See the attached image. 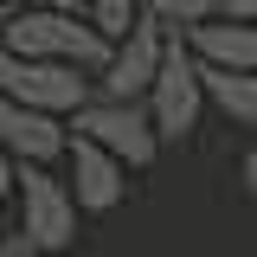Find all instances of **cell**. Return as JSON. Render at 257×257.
I'll list each match as a JSON object with an SVG mask.
<instances>
[{
    "label": "cell",
    "instance_id": "obj_1",
    "mask_svg": "<svg viewBox=\"0 0 257 257\" xmlns=\"http://www.w3.org/2000/svg\"><path fill=\"white\" fill-rule=\"evenodd\" d=\"M7 52H20V58H64V64H84V71H103V64L116 58V39L96 26L90 13H58V7H20V13H7Z\"/></svg>",
    "mask_w": 257,
    "mask_h": 257
},
{
    "label": "cell",
    "instance_id": "obj_2",
    "mask_svg": "<svg viewBox=\"0 0 257 257\" xmlns=\"http://www.w3.org/2000/svg\"><path fill=\"white\" fill-rule=\"evenodd\" d=\"M71 128L90 135V142H103L109 155H122L135 174L155 167V155L167 148V142H161L155 109H148V96H90V103L71 116Z\"/></svg>",
    "mask_w": 257,
    "mask_h": 257
},
{
    "label": "cell",
    "instance_id": "obj_3",
    "mask_svg": "<svg viewBox=\"0 0 257 257\" xmlns=\"http://www.w3.org/2000/svg\"><path fill=\"white\" fill-rule=\"evenodd\" d=\"M0 96L32 103V109H52V116L71 122L96 96V77L84 64H64V58H20V52H7L0 58Z\"/></svg>",
    "mask_w": 257,
    "mask_h": 257
},
{
    "label": "cell",
    "instance_id": "obj_4",
    "mask_svg": "<svg viewBox=\"0 0 257 257\" xmlns=\"http://www.w3.org/2000/svg\"><path fill=\"white\" fill-rule=\"evenodd\" d=\"M148 109H155V122H161V142H187L193 128H199V116L212 109L206 71L193 58L187 32H167V58H161V77H155V90H148Z\"/></svg>",
    "mask_w": 257,
    "mask_h": 257
},
{
    "label": "cell",
    "instance_id": "obj_5",
    "mask_svg": "<svg viewBox=\"0 0 257 257\" xmlns=\"http://www.w3.org/2000/svg\"><path fill=\"white\" fill-rule=\"evenodd\" d=\"M13 199H20V225H26L45 251H71L77 244L84 206H77V193H71V180H64L58 167H13Z\"/></svg>",
    "mask_w": 257,
    "mask_h": 257
},
{
    "label": "cell",
    "instance_id": "obj_6",
    "mask_svg": "<svg viewBox=\"0 0 257 257\" xmlns=\"http://www.w3.org/2000/svg\"><path fill=\"white\" fill-rule=\"evenodd\" d=\"M71 142H77V128L64 122V116L0 96V148H7L13 167H58L71 155Z\"/></svg>",
    "mask_w": 257,
    "mask_h": 257
},
{
    "label": "cell",
    "instance_id": "obj_7",
    "mask_svg": "<svg viewBox=\"0 0 257 257\" xmlns=\"http://www.w3.org/2000/svg\"><path fill=\"white\" fill-rule=\"evenodd\" d=\"M167 32L155 13H142L128 39H116V58L96 71V96H148L161 77V58H167Z\"/></svg>",
    "mask_w": 257,
    "mask_h": 257
},
{
    "label": "cell",
    "instance_id": "obj_8",
    "mask_svg": "<svg viewBox=\"0 0 257 257\" xmlns=\"http://www.w3.org/2000/svg\"><path fill=\"white\" fill-rule=\"evenodd\" d=\"M128 167L122 155H109L103 142H90V135H77L71 142V155H64V180H71V193H77V206L84 212H116L128 193Z\"/></svg>",
    "mask_w": 257,
    "mask_h": 257
},
{
    "label": "cell",
    "instance_id": "obj_9",
    "mask_svg": "<svg viewBox=\"0 0 257 257\" xmlns=\"http://www.w3.org/2000/svg\"><path fill=\"white\" fill-rule=\"evenodd\" d=\"M187 45H193V58H199V64H219V71H257V20L219 13V20L193 26Z\"/></svg>",
    "mask_w": 257,
    "mask_h": 257
},
{
    "label": "cell",
    "instance_id": "obj_10",
    "mask_svg": "<svg viewBox=\"0 0 257 257\" xmlns=\"http://www.w3.org/2000/svg\"><path fill=\"white\" fill-rule=\"evenodd\" d=\"M206 71V96L231 128H251L257 135V71H219V64H199Z\"/></svg>",
    "mask_w": 257,
    "mask_h": 257
},
{
    "label": "cell",
    "instance_id": "obj_11",
    "mask_svg": "<svg viewBox=\"0 0 257 257\" xmlns=\"http://www.w3.org/2000/svg\"><path fill=\"white\" fill-rule=\"evenodd\" d=\"M142 7L155 13L161 26H174V32H193V26H206V20L225 13V0H142Z\"/></svg>",
    "mask_w": 257,
    "mask_h": 257
},
{
    "label": "cell",
    "instance_id": "obj_12",
    "mask_svg": "<svg viewBox=\"0 0 257 257\" xmlns=\"http://www.w3.org/2000/svg\"><path fill=\"white\" fill-rule=\"evenodd\" d=\"M142 13H148V7H142V0H90V20L103 32H109V39H128V32H135V20H142Z\"/></svg>",
    "mask_w": 257,
    "mask_h": 257
},
{
    "label": "cell",
    "instance_id": "obj_13",
    "mask_svg": "<svg viewBox=\"0 0 257 257\" xmlns=\"http://www.w3.org/2000/svg\"><path fill=\"white\" fill-rule=\"evenodd\" d=\"M0 257H45V244H39V238H32L20 219H13L7 231H0Z\"/></svg>",
    "mask_w": 257,
    "mask_h": 257
},
{
    "label": "cell",
    "instance_id": "obj_14",
    "mask_svg": "<svg viewBox=\"0 0 257 257\" xmlns=\"http://www.w3.org/2000/svg\"><path fill=\"white\" fill-rule=\"evenodd\" d=\"M238 180H244V199L257 206V142L244 148V161H238Z\"/></svg>",
    "mask_w": 257,
    "mask_h": 257
},
{
    "label": "cell",
    "instance_id": "obj_15",
    "mask_svg": "<svg viewBox=\"0 0 257 257\" xmlns=\"http://www.w3.org/2000/svg\"><path fill=\"white\" fill-rule=\"evenodd\" d=\"M39 7H58V13H90V0H39Z\"/></svg>",
    "mask_w": 257,
    "mask_h": 257
},
{
    "label": "cell",
    "instance_id": "obj_16",
    "mask_svg": "<svg viewBox=\"0 0 257 257\" xmlns=\"http://www.w3.org/2000/svg\"><path fill=\"white\" fill-rule=\"evenodd\" d=\"M225 13H238V20H257V0H225Z\"/></svg>",
    "mask_w": 257,
    "mask_h": 257
},
{
    "label": "cell",
    "instance_id": "obj_17",
    "mask_svg": "<svg viewBox=\"0 0 257 257\" xmlns=\"http://www.w3.org/2000/svg\"><path fill=\"white\" fill-rule=\"evenodd\" d=\"M0 7H7V13H20V7H32V0H0Z\"/></svg>",
    "mask_w": 257,
    "mask_h": 257
}]
</instances>
